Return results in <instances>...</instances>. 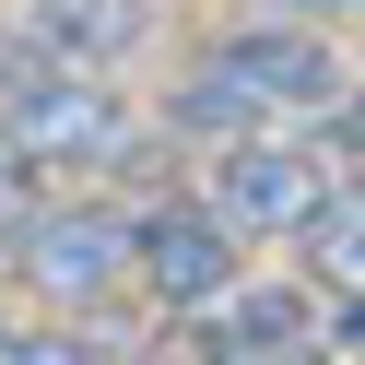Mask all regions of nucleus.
I'll list each match as a JSON object with an SVG mask.
<instances>
[{"mask_svg": "<svg viewBox=\"0 0 365 365\" xmlns=\"http://www.w3.org/2000/svg\"><path fill=\"white\" fill-rule=\"evenodd\" d=\"M294 247H307V271H318L307 294H330V307H354V294H365V200H354V177L294 224Z\"/></svg>", "mask_w": 365, "mask_h": 365, "instance_id": "obj_8", "label": "nucleus"}, {"mask_svg": "<svg viewBox=\"0 0 365 365\" xmlns=\"http://www.w3.org/2000/svg\"><path fill=\"white\" fill-rule=\"evenodd\" d=\"M165 118H177V130H200V142H259V130L283 118V106H271L259 83H247L236 59L212 48V59H200V71H189V83H177V95H165Z\"/></svg>", "mask_w": 365, "mask_h": 365, "instance_id": "obj_6", "label": "nucleus"}, {"mask_svg": "<svg viewBox=\"0 0 365 365\" xmlns=\"http://www.w3.org/2000/svg\"><path fill=\"white\" fill-rule=\"evenodd\" d=\"M236 259H247V247L224 236L200 200H153V212H130V283H142L165 318H200L224 283H236Z\"/></svg>", "mask_w": 365, "mask_h": 365, "instance_id": "obj_4", "label": "nucleus"}, {"mask_svg": "<svg viewBox=\"0 0 365 365\" xmlns=\"http://www.w3.org/2000/svg\"><path fill=\"white\" fill-rule=\"evenodd\" d=\"M36 294L59 307H118L130 294V212H95V200H36V224L12 236Z\"/></svg>", "mask_w": 365, "mask_h": 365, "instance_id": "obj_2", "label": "nucleus"}, {"mask_svg": "<svg viewBox=\"0 0 365 365\" xmlns=\"http://www.w3.org/2000/svg\"><path fill=\"white\" fill-rule=\"evenodd\" d=\"M36 200H48V165H24V153H0V247L36 224Z\"/></svg>", "mask_w": 365, "mask_h": 365, "instance_id": "obj_10", "label": "nucleus"}, {"mask_svg": "<svg viewBox=\"0 0 365 365\" xmlns=\"http://www.w3.org/2000/svg\"><path fill=\"white\" fill-rule=\"evenodd\" d=\"M0 365H106V354H95L83 330H59V318H48V330H0Z\"/></svg>", "mask_w": 365, "mask_h": 365, "instance_id": "obj_9", "label": "nucleus"}, {"mask_svg": "<svg viewBox=\"0 0 365 365\" xmlns=\"http://www.w3.org/2000/svg\"><path fill=\"white\" fill-rule=\"evenodd\" d=\"M318 200H330V165H318V153H294V142H224V165H212V189H200V212L224 224V236H259V247H283L294 224L318 212Z\"/></svg>", "mask_w": 365, "mask_h": 365, "instance_id": "obj_3", "label": "nucleus"}, {"mask_svg": "<svg viewBox=\"0 0 365 365\" xmlns=\"http://www.w3.org/2000/svg\"><path fill=\"white\" fill-rule=\"evenodd\" d=\"M0 153L24 165H118L130 153V106L106 95V71H71V59L0 36Z\"/></svg>", "mask_w": 365, "mask_h": 365, "instance_id": "obj_1", "label": "nucleus"}, {"mask_svg": "<svg viewBox=\"0 0 365 365\" xmlns=\"http://www.w3.org/2000/svg\"><path fill=\"white\" fill-rule=\"evenodd\" d=\"M224 59H236V71L259 83L271 106H330V95H341V59L318 48V36H283V24H259V36H224Z\"/></svg>", "mask_w": 365, "mask_h": 365, "instance_id": "obj_7", "label": "nucleus"}, {"mask_svg": "<svg viewBox=\"0 0 365 365\" xmlns=\"http://www.w3.org/2000/svg\"><path fill=\"white\" fill-rule=\"evenodd\" d=\"M153 36V0H24V48L71 59V71H118Z\"/></svg>", "mask_w": 365, "mask_h": 365, "instance_id": "obj_5", "label": "nucleus"}, {"mask_svg": "<svg viewBox=\"0 0 365 365\" xmlns=\"http://www.w3.org/2000/svg\"><path fill=\"white\" fill-rule=\"evenodd\" d=\"M212 365H341V354H318V341H247V354H212Z\"/></svg>", "mask_w": 365, "mask_h": 365, "instance_id": "obj_11", "label": "nucleus"}]
</instances>
